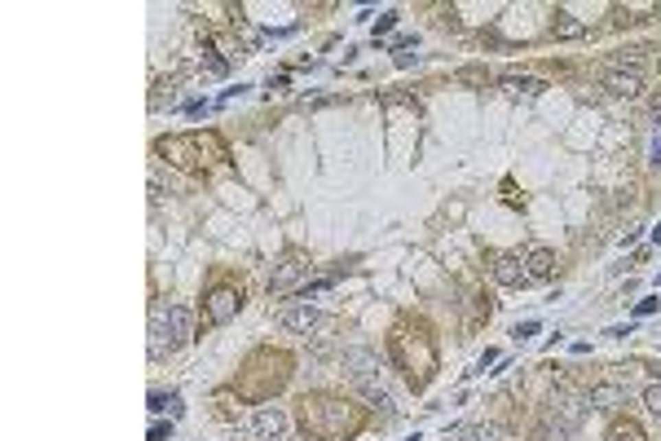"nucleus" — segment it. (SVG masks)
<instances>
[{
    "mask_svg": "<svg viewBox=\"0 0 661 441\" xmlns=\"http://www.w3.org/2000/svg\"><path fill=\"white\" fill-rule=\"evenodd\" d=\"M172 331H167V309H154L150 318V362H163L167 353H172Z\"/></svg>",
    "mask_w": 661,
    "mask_h": 441,
    "instance_id": "obj_9",
    "label": "nucleus"
},
{
    "mask_svg": "<svg viewBox=\"0 0 661 441\" xmlns=\"http://www.w3.org/2000/svg\"><path fill=\"white\" fill-rule=\"evenodd\" d=\"M340 362H344V371H349L353 380H375V375H380V353L366 349V344H349Z\"/></svg>",
    "mask_w": 661,
    "mask_h": 441,
    "instance_id": "obj_5",
    "label": "nucleus"
},
{
    "mask_svg": "<svg viewBox=\"0 0 661 441\" xmlns=\"http://www.w3.org/2000/svg\"><path fill=\"white\" fill-rule=\"evenodd\" d=\"M167 331H172V344H176V349H181V344H190V335H194L190 304H167Z\"/></svg>",
    "mask_w": 661,
    "mask_h": 441,
    "instance_id": "obj_11",
    "label": "nucleus"
},
{
    "mask_svg": "<svg viewBox=\"0 0 661 441\" xmlns=\"http://www.w3.org/2000/svg\"><path fill=\"white\" fill-rule=\"evenodd\" d=\"M653 163L661 168V133H657V142H653Z\"/></svg>",
    "mask_w": 661,
    "mask_h": 441,
    "instance_id": "obj_28",
    "label": "nucleus"
},
{
    "mask_svg": "<svg viewBox=\"0 0 661 441\" xmlns=\"http://www.w3.org/2000/svg\"><path fill=\"white\" fill-rule=\"evenodd\" d=\"M657 71H661V62H657Z\"/></svg>",
    "mask_w": 661,
    "mask_h": 441,
    "instance_id": "obj_32",
    "label": "nucleus"
},
{
    "mask_svg": "<svg viewBox=\"0 0 661 441\" xmlns=\"http://www.w3.org/2000/svg\"><path fill=\"white\" fill-rule=\"evenodd\" d=\"M150 411H154V415H163V411L181 415V411H185V406H181V393H159V388H154V393H150Z\"/></svg>",
    "mask_w": 661,
    "mask_h": 441,
    "instance_id": "obj_15",
    "label": "nucleus"
},
{
    "mask_svg": "<svg viewBox=\"0 0 661 441\" xmlns=\"http://www.w3.org/2000/svg\"><path fill=\"white\" fill-rule=\"evenodd\" d=\"M358 393L366 397V406H371L375 415L384 419V424H393L397 419V406H393V393H388V388L380 384V380H358Z\"/></svg>",
    "mask_w": 661,
    "mask_h": 441,
    "instance_id": "obj_8",
    "label": "nucleus"
},
{
    "mask_svg": "<svg viewBox=\"0 0 661 441\" xmlns=\"http://www.w3.org/2000/svg\"><path fill=\"white\" fill-rule=\"evenodd\" d=\"M397 67H402V71H410V67H419V54H397Z\"/></svg>",
    "mask_w": 661,
    "mask_h": 441,
    "instance_id": "obj_26",
    "label": "nucleus"
},
{
    "mask_svg": "<svg viewBox=\"0 0 661 441\" xmlns=\"http://www.w3.org/2000/svg\"><path fill=\"white\" fill-rule=\"evenodd\" d=\"M604 441H644V433H639V424H631V419H617L604 433Z\"/></svg>",
    "mask_w": 661,
    "mask_h": 441,
    "instance_id": "obj_16",
    "label": "nucleus"
},
{
    "mask_svg": "<svg viewBox=\"0 0 661 441\" xmlns=\"http://www.w3.org/2000/svg\"><path fill=\"white\" fill-rule=\"evenodd\" d=\"M502 93H511V98H533V93H542V80H533V76H502Z\"/></svg>",
    "mask_w": 661,
    "mask_h": 441,
    "instance_id": "obj_13",
    "label": "nucleus"
},
{
    "mask_svg": "<svg viewBox=\"0 0 661 441\" xmlns=\"http://www.w3.org/2000/svg\"><path fill=\"white\" fill-rule=\"evenodd\" d=\"M657 18H661V5H657Z\"/></svg>",
    "mask_w": 661,
    "mask_h": 441,
    "instance_id": "obj_31",
    "label": "nucleus"
},
{
    "mask_svg": "<svg viewBox=\"0 0 661 441\" xmlns=\"http://www.w3.org/2000/svg\"><path fill=\"white\" fill-rule=\"evenodd\" d=\"M251 437L256 441H287V411L282 406H260L251 419Z\"/></svg>",
    "mask_w": 661,
    "mask_h": 441,
    "instance_id": "obj_4",
    "label": "nucleus"
},
{
    "mask_svg": "<svg viewBox=\"0 0 661 441\" xmlns=\"http://www.w3.org/2000/svg\"><path fill=\"white\" fill-rule=\"evenodd\" d=\"M397 18H402L397 9H384V14H380V23H375V40H380L384 31H393V27H397Z\"/></svg>",
    "mask_w": 661,
    "mask_h": 441,
    "instance_id": "obj_20",
    "label": "nucleus"
},
{
    "mask_svg": "<svg viewBox=\"0 0 661 441\" xmlns=\"http://www.w3.org/2000/svg\"><path fill=\"white\" fill-rule=\"evenodd\" d=\"M551 265H555V251L551 247H533L529 256H524V278H529V282H547Z\"/></svg>",
    "mask_w": 661,
    "mask_h": 441,
    "instance_id": "obj_12",
    "label": "nucleus"
},
{
    "mask_svg": "<svg viewBox=\"0 0 661 441\" xmlns=\"http://www.w3.org/2000/svg\"><path fill=\"white\" fill-rule=\"evenodd\" d=\"M489 274H494L498 287H524V260L520 256H511V251H498L494 260H489Z\"/></svg>",
    "mask_w": 661,
    "mask_h": 441,
    "instance_id": "obj_7",
    "label": "nucleus"
},
{
    "mask_svg": "<svg viewBox=\"0 0 661 441\" xmlns=\"http://www.w3.org/2000/svg\"><path fill=\"white\" fill-rule=\"evenodd\" d=\"M631 402V384L626 380H600L586 388V411H617Z\"/></svg>",
    "mask_w": 661,
    "mask_h": 441,
    "instance_id": "obj_1",
    "label": "nucleus"
},
{
    "mask_svg": "<svg viewBox=\"0 0 661 441\" xmlns=\"http://www.w3.org/2000/svg\"><path fill=\"white\" fill-rule=\"evenodd\" d=\"M657 309H661V300H657V296H648V300H639V304H635V318H648V313H657Z\"/></svg>",
    "mask_w": 661,
    "mask_h": 441,
    "instance_id": "obj_22",
    "label": "nucleus"
},
{
    "mask_svg": "<svg viewBox=\"0 0 661 441\" xmlns=\"http://www.w3.org/2000/svg\"><path fill=\"white\" fill-rule=\"evenodd\" d=\"M322 322H327V318H322V309H313V304H304V300H300V304H287V309H278V327L291 331V335H313Z\"/></svg>",
    "mask_w": 661,
    "mask_h": 441,
    "instance_id": "obj_2",
    "label": "nucleus"
},
{
    "mask_svg": "<svg viewBox=\"0 0 661 441\" xmlns=\"http://www.w3.org/2000/svg\"><path fill=\"white\" fill-rule=\"evenodd\" d=\"M582 31H586V27H582L573 14H564V9L551 18V36H555V40H573V36H582Z\"/></svg>",
    "mask_w": 661,
    "mask_h": 441,
    "instance_id": "obj_14",
    "label": "nucleus"
},
{
    "mask_svg": "<svg viewBox=\"0 0 661 441\" xmlns=\"http://www.w3.org/2000/svg\"><path fill=\"white\" fill-rule=\"evenodd\" d=\"M653 243H661V225H657V229H653Z\"/></svg>",
    "mask_w": 661,
    "mask_h": 441,
    "instance_id": "obj_29",
    "label": "nucleus"
},
{
    "mask_svg": "<svg viewBox=\"0 0 661 441\" xmlns=\"http://www.w3.org/2000/svg\"><path fill=\"white\" fill-rule=\"evenodd\" d=\"M631 331H635V327H631V322H626V327H608L604 335H608V340H626V335H631Z\"/></svg>",
    "mask_w": 661,
    "mask_h": 441,
    "instance_id": "obj_25",
    "label": "nucleus"
},
{
    "mask_svg": "<svg viewBox=\"0 0 661 441\" xmlns=\"http://www.w3.org/2000/svg\"><path fill=\"white\" fill-rule=\"evenodd\" d=\"M476 441H502V428H494V424H476Z\"/></svg>",
    "mask_w": 661,
    "mask_h": 441,
    "instance_id": "obj_21",
    "label": "nucleus"
},
{
    "mask_svg": "<svg viewBox=\"0 0 661 441\" xmlns=\"http://www.w3.org/2000/svg\"><path fill=\"white\" fill-rule=\"evenodd\" d=\"M445 441H476V424H450Z\"/></svg>",
    "mask_w": 661,
    "mask_h": 441,
    "instance_id": "obj_18",
    "label": "nucleus"
},
{
    "mask_svg": "<svg viewBox=\"0 0 661 441\" xmlns=\"http://www.w3.org/2000/svg\"><path fill=\"white\" fill-rule=\"evenodd\" d=\"M653 124H657V128H661V93H657V98H653Z\"/></svg>",
    "mask_w": 661,
    "mask_h": 441,
    "instance_id": "obj_27",
    "label": "nucleus"
},
{
    "mask_svg": "<svg viewBox=\"0 0 661 441\" xmlns=\"http://www.w3.org/2000/svg\"><path fill=\"white\" fill-rule=\"evenodd\" d=\"M203 67L212 71V76H225V71H229V62H225V58H216V49H207V54H203Z\"/></svg>",
    "mask_w": 661,
    "mask_h": 441,
    "instance_id": "obj_19",
    "label": "nucleus"
},
{
    "mask_svg": "<svg viewBox=\"0 0 661 441\" xmlns=\"http://www.w3.org/2000/svg\"><path fill=\"white\" fill-rule=\"evenodd\" d=\"M538 327H542V322H538V318H529V322H520V327H516V340L524 344V340H529V335H538Z\"/></svg>",
    "mask_w": 661,
    "mask_h": 441,
    "instance_id": "obj_23",
    "label": "nucleus"
},
{
    "mask_svg": "<svg viewBox=\"0 0 661 441\" xmlns=\"http://www.w3.org/2000/svg\"><path fill=\"white\" fill-rule=\"evenodd\" d=\"M644 406H648V415H653V419H661V380L644 388Z\"/></svg>",
    "mask_w": 661,
    "mask_h": 441,
    "instance_id": "obj_17",
    "label": "nucleus"
},
{
    "mask_svg": "<svg viewBox=\"0 0 661 441\" xmlns=\"http://www.w3.org/2000/svg\"><path fill=\"white\" fill-rule=\"evenodd\" d=\"M287 441H309V437H287Z\"/></svg>",
    "mask_w": 661,
    "mask_h": 441,
    "instance_id": "obj_30",
    "label": "nucleus"
},
{
    "mask_svg": "<svg viewBox=\"0 0 661 441\" xmlns=\"http://www.w3.org/2000/svg\"><path fill=\"white\" fill-rule=\"evenodd\" d=\"M172 437V424H150V441H167Z\"/></svg>",
    "mask_w": 661,
    "mask_h": 441,
    "instance_id": "obj_24",
    "label": "nucleus"
},
{
    "mask_svg": "<svg viewBox=\"0 0 661 441\" xmlns=\"http://www.w3.org/2000/svg\"><path fill=\"white\" fill-rule=\"evenodd\" d=\"M304 274H309V260H304L300 251H287V256H282V265L274 269V278H269V296H287V291L296 287Z\"/></svg>",
    "mask_w": 661,
    "mask_h": 441,
    "instance_id": "obj_3",
    "label": "nucleus"
},
{
    "mask_svg": "<svg viewBox=\"0 0 661 441\" xmlns=\"http://www.w3.org/2000/svg\"><path fill=\"white\" fill-rule=\"evenodd\" d=\"M604 89L613 93V98L635 102L639 93H644V80H639V71H608V76H604Z\"/></svg>",
    "mask_w": 661,
    "mask_h": 441,
    "instance_id": "obj_10",
    "label": "nucleus"
},
{
    "mask_svg": "<svg viewBox=\"0 0 661 441\" xmlns=\"http://www.w3.org/2000/svg\"><path fill=\"white\" fill-rule=\"evenodd\" d=\"M238 309H243V296H238V291H229V287H220V291H212V296H207V322H212V327H225V322H234Z\"/></svg>",
    "mask_w": 661,
    "mask_h": 441,
    "instance_id": "obj_6",
    "label": "nucleus"
}]
</instances>
